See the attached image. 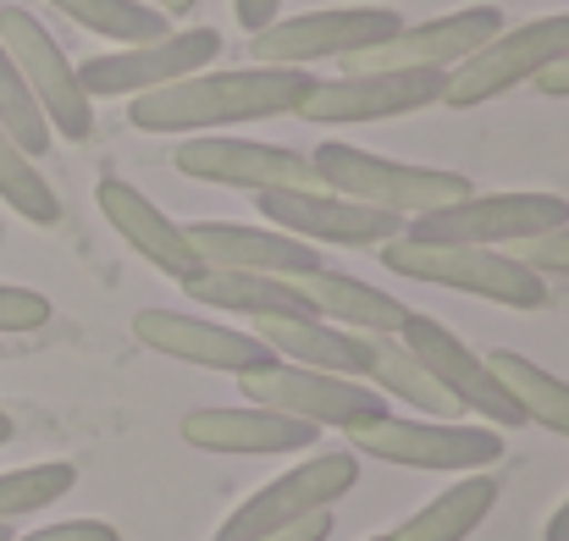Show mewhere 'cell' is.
Returning a JSON list of instances; mask_svg holds the SVG:
<instances>
[{
    "label": "cell",
    "instance_id": "6da1fadb",
    "mask_svg": "<svg viewBox=\"0 0 569 541\" xmlns=\"http://www.w3.org/2000/svg\"><path fill=\"white\" fill-rule=\"evenodd\" d=\"M316 78L305 67H227V72H193L167 89L133 94L128 122L139 133H216L238 122H271L293 117L310 100Z\"/></svg>",
    "mask_w": 569,
    "mask_h": 541
},
{
    "label": "cell",
    "instance_id": "7a4b0ae2",
    "mask_svg": "<svg viewBox=\"0 0 569 541\" xmlns=\"http://www.w3.org/2000/svg\"><path fill=\"white\" fill-rule=\"evenodd\" d=\"M381 266L392 277L453 288V293H470V299H487V304H509V310H542L548 304V277H537L531 266H520L503 249L392 238V243H381Z\"/></svg>",
    "mask_w": 569,
    "mask_h": 541
},
{
    "label": "cell",
    "instance_id": "3957f363",
    "mask_svg": "<svg viewBox=\"0 0 569 541\" xmlns=\"http://www.w3.org/2000/svg\"><path fill=\"white\" fill-rule=\"evenodd\" d=\"M321 188L343 193V199H360V204H377L387 216H426V210H442L465 193H476L465 172H442V167H409V161H387L371 156L360 144H343V139H327L316 144L310 156Z\"/></svg>",
    "mask_w": 569,
    "mask_h": 541
},
{
    "label": "cell",
    "instance_id": "277c9868",
    "mask_svg": "<svg viewBox=\"0 0 569 541\" xmlns=\"http://www.w3.org/2000/svg\"><path fill=\"white\" fill-rule=\"evenodd\" d=\"M569 221L565 193H465L442 210L409 216L403 238L415 243H465V249H515Z\"/></svg>",
    "mask_w": 569,
    "mask_h": 541
},
{
    "label": "cell",
    "instance_id": "5b68a950",
    "mask_svg": "<svg viewBox=\"0 0 569 541\" xmlns=\"http://www.w3.org/2000/svg\"><path fill=\"white\" fill-rule=\"evenodd\" d=\"M349 448L360 459L403 464V470H448L470 475L503 459V431L492 425H465V420H398L377 414L366 425H349Z\"/></svg>",
    "mask_w": 569,
    "mask_h": 541
},
{
    "label": "cell",
    "instance_id": "8992f818",
    "mask_svg": "<svg viewBox=\"0 0 569 541\" xmlns=\"http://www.w3.org/2000/svg\"><path fill=\"white\" fill-rule=\"evenodd\" d=\"M238 387H243L249 403L277 409V414H293V420H305L316 431H327V425L349 431V425H366V420L387 414V398H381L371 381H349V375H332V370L288 364V360H277V354L266 364L238 370Z\"/></svg>",
    "mask_w": 569,
    "mask_h": 541
},
{
    "label": "cell",
    "instance_id": "52a82bcc",
    "mask_svg": "<svg viewBox=\"0 0 569 541\" xmlns=\"http://www.w3.org/2000/svg\"><path fill=\"white\" fill-rule=\"evenodd\" d=\"M565 56H569V11L520 22V28H503V33H492L470 61H459V67L448 72L442 106H453V111L487 106V100L509 94L515 83H537V78H542L548 67H559Z\"/></svg>",
    "mask_w": 569,
    "mask_h": 541
},
{
    "label": "cell",
    "instance_id": "ba28073f",
    "mask_svg": "<svg viewBox=\"0 0 569 541\" xmlns=\"http://www.w3.org/2000/svg\"><path fill=\"white\" fill-rule=\"evenodd\" d=\"M403 17L392 6H332V11H299L277 17L260 33H249V56L260 67H305V61H349L360 50L398 33Z\"/></svg>",
    "mask_w": 569,
    "mask_h": 541
},
{
    "label": "cell",
    "instance_id": "9c48e42d",
    "mask_svg": "<svg viewBox=\"0 0 569 541\" xmlns=\"http://www.w3.org/2000/svg\"><path fill=\"white\" fill-rule=\"evenodd\" d=\"M0 44H6V56L17 61L28 94L39 100L50 133L83 144V139L94 133V100L83 94V83H78L72 61L61 56V44L50 39V28H44L33 11L6 6V11H0Z\"/></svg>",
    "mask_w": 569,
    "mask_h": 541
},
{
    "label": "cell",
    "instance_id": "30bf717a",
    "mask_svg": "<svg viewBox=\"0 0 569 541\" xmlns=\"http://www.w3.org/2000/svg\"><path fill=\"white\" fill-rule=\"evenodd\" d=\"M360 481V453H316L305 464H293L288 475H277L271 487H260L249 503H238L216 541H260L271 531H288L293 520H310L321 509H332L343 492H355Z\"/></svg>",
    "mask_w": 569,
    "mask_h": 541
},
{
    "label": "cell",
    "instance_id": "8fae6325",
    "mask_svg": "<svg viewBox=\"0 0 569 541\" xmlns=\"http://www.w3.org/2000/svg\"><path fill=\"white\" fill-rule=\"evenodd\" d=\"M221 56V33L216 28H172L161 39H144V44H122L117 56H89L78 61V83L89 100H117V94H150V89H167L178 78L204 72L210 61Z\"/></svg>",
    "mask_w": 569,
    "mask_h": 541
},
{
    "label": "cell",
    "instance_id": "7c38bea8",
    "mask_svg": "<svg viewBox=\"0 0 569 541\" xmlns=\"http://www.w3.org/2000/svg\"><path fill=\"white\" fill-rule=\"evenodd\" d=\"M398 343L415 354V360L426 364L431 375H437V387L465 409V414H481L492 431H509V425H526V414H520V403L509 398V387L492 375V364L487 354H476L465 338H453L442 321H431V315H420V310H409V321H403V332H398Z\"/></svg>",
    "mask_w": 569,
    "mask_h": 541
},
{
    "label": "cell",
    "instance_id": "4fadbf2b",
    "mask_svg": "<svg viewBox=\"0 0 569 541\" xmlns=\"http://www.w3.org/2000/svg\"><path fill=\"white\" fill-rule=\"evenodd\" d=\"M448 72L437 67H398V72H343V78H316L310 100L293 111L305 122H392L426 106H442Z\"/></svg>",
    "mask_w": 569,
    "mask_h": 541
},
{
    "label": "cell",
    "instance_id": "5bb4252c",
    "mask_svg": "<svg viewBox=\"0 0 569 541\" xmlns=\"http://www.w3.org/2000/svg\"><path fill=\"white\" fill-rule=\"evenodd\" d=\"M260 216L305 243H338V249H381L392 238H403V216H387L377 204L343 199L332 188H271L254 193Z\"/></svg>",
    "mask_w": 569,
    "mask_h": 541
},
{
    "label": "cell",
    "instance_id": "9a60e30c",
    "mask_svg": "<svg viewBox=\"0 0 569 541\" xmlns=\"http://www.w3.org/2000/svg\"><path fill=\"white\" fill-rule=\"evenodd\" d=\"M503 11L498 6H465L448 17H426V22H403L398 33H387L381 44L360 50L343 61V72H398V67H437L453 72L459 61H470L492 33H503Z\"/></svg>",
    "mask_w": 569,
    "mask_h": 541
},
{
    "label": "cell",
    "instance_id": "2e32d148",
    "mask_svg": "<svg viewBox=\"0 0 569 541\" xmlns=\"http://www.w3.org/2000/svg\"><path fill=\"white\" fill-rule=\"evenodd\" d=\"M172 167L193 182H221V188H249V193H271V188H321L310 156L288 150V144H260V139H221V133H193L172 150Z\"/></svg>",
    "mask_w": 569,
    "mask_h": 541
},
{
    "label": "cell",
    "instance_id": "e0dca14e",
    "mask_svg": "<svg viewBox=\"0 0 569 541\" xmlns=\"http://www.w3.org/2000/svg\"><path fill=\"white\" fill-rule=\"evenodd\" d=\"M133 338L167 360L199 364V370H249V364H266L271 349L254 338V332H232V327H216V321H199L183 310H139L133 315Z\"/></svg>",
    "mask_w": 569,
    "mask_h": 541
},
{
    "label": "cell",
    "instance_id": "ac0fdd59",
    "mask_svg": "<svg viewBox=\"0 0 569 541\" xmlns=\"http://www.w3.org/2000/svg\"><path fill=\"white\" fill-rule=\"evenodd\" d=\"M199 266L216 271H254V277H305L321 266L316 243L288 238L277 227H243V221H193L183 227Z\"/></svg>",
    "mask_w": 569,
    "mask_h": 541
},
{
    "label": "cell",
    "instance_id": "d6986e66",
    "mask_svg": "<svg viewBox=\"0 0 569 541\" xmlns=\"http://www.w3.org/2000/svg\"><path fill=\"white\" fill-rule=\"evenodd\" d=\"M183 442L204 448V453H249V459H271V453H305L321 431L293 420V414H277V409H260V403H243V409H193L183 414Z\"/></svg>",
    "mask_w": 569,
    "mask_h": 541
},
{
    "label": "cell",
    "instance_id": "ffe728a7",
    "mask_svg": "<svg viewBox=\"0 0 569 541\" xmlns=\"http://www.w3.org/2000/svg\"><path fill=\"white\" fill-rule=\"evenodd\" d=\"M94 199H100V216L117 227V238H122L133 254H144L156 271H167V277H178V282H189L193 271H199V254H193L189 232H183L156 199H144L133 182L100 178Z\"/></svg>",
    "mask_w": 569,
    "mask_h": 541
},
{
    "label": "cell",
    "instance_id": "44dd1931",
    "mask_svg": "<svg viewBox=\"0 0 569 541\" xmlns=\"http://www.w3.org/2000/svg\"><path fill=\"white\" fill-rule=\"evenodd\" d=\"M254 338L288 364H310V370H332V375H349V381H366L371 370V349H366V332H349V327H332L321 315H266V321H249Z\"/></svg>",
    "mask_w": 569,
    "mask_h": 541
},
{
    "label": "cell",
    "instance_id": "7402d4cb",
    "mask_svg": "<svg viewBox=\"0 0 569 541\" xmlns=\"http://www.w3.org/2000/svg\"><path fill=\"white\" fill-rule=\"evenodd\" d=\"M293 288L310 299V310H316L321 321L349 327V332H366V338H398L403 321H409V304H403V299L381 293V288H371V282L349 277V271H327V266H316V271L293 277Z\"/></svg>",
    "mask_w": 569,
    "mask_h": 541
},
{
    "label": "cell",
    "instance_id": "603a6c76",
    "mask_svg": "<svg viewBox=\"0 0 569 541\" xmlns=\"http://www.w3.org/2000/svg\"><path fill=\"white\" fill-rule=\"evenodd\" d=\"M183 293L199 299L204 310H227V315H249V321H266V315H316L310 299L293 288V277H254V271H216V266H199Z\"/></svg>",
    "mask_w": 569,
    "mask_h": 541
},
{
    "label": "cell",
    "instance_id": "cb8c5ba5",
    "mask_svg": "<svg viewBox=\"0 0 569 541\" xmlns=\"http://www.w3.org/2000/svg\"><path fill=\"white\" fill-rule=\"evenodd\" d=\"M492 503H498V481L481 475V470H470L465 481H453L448 492H437L420 514H409L392 531V541H470V531L492 514Z\"/></svg>",
    "mask_w": 569,
    "mask_h": 541
},
{
    "label": "cell",
    "instance_id": "d4e9b609",
    "mask_svg": "<svg viewBox=\"0 0 569 541\" xmlns=\"http://www.w3.org/2000/svg\"><path fill=\"white\" fill-rule=\"evenodd\" d=\"M366 349H371V370H366V381L377 387L381 398H398V403L420 409L426 420H459V414H465V409L437 387V375L415 360L398 338H366Z\"/></svg>",
    "mask_w": 569,
    "mask_h": 541
},
{
    "label": "cell",
    "instance_id": "484cf974",
    "mask_svg": "<svg viewBox=\"0 0 569 541\" xmlns=\"http://www.w3.org/2000/svg\"><path fill=\"white\" fill-rule=\"evenodd\" d=\"M487 364H492V375L509 387V398L520 403V414H526L531 425H542V431H553V437H569V381H559L553 370H542L537 360H526V354H515V349L487 354Z\"/></svg>",
    "mask_w": 569,
    "mask_h": 541
},
{
    "label": "cell",
    "instance_id": "4316f807",
    "mask_svg": "<svg viewBox=\"0 0 569 541\" xmlns=\"http://www.w3.org/2000/svg\"><path fill=\"white\" fill-rule=\"evenodd\" d=\"M50 6L67 11L78 28H89L100 39H117V44H144V39L172 33V17L144 6V0H50Z\"/></svg>",
    "mask_w": 569,
    "mask_h": 541
},
{
    "label": "cell",
    "instance_id": "83f0119b",
    "mask_svg": "<svg viewBox=\"0 0 569 541\" xmlns=\"http://www.w3.org/2000/svg\"><path fill=\"white\" fill-rule=\"evenodd\" d=\"M0 199L28 221V227H56L61 221V193L50 188V178L33 167V156L0 133Z\"/></svg>",
    "mask_w": 569,
    "mask_h": 541
},
{
    "label": "cell",
    "instance_id": "f1b7e54d",
    "mask_svg": "<svg viewBox=\"0 0 569 541\" xmlns=\"http://www.w3.org/2000/svg\"><path fill=\"white\" fill-rule=\"evenodd\" d=\"M72 487H78V470H72L67 459H44V464L6 470V475H0V525H11V520H22V514H39V509L61 503Z\"/></svg>",
    "mask_w": 569,
    "mask_h": 541
},
{
    "label": "cell",
    "instance_id": "f546056e",
    "mask_svg": "<svg viewBox=\"0 0 569 541\" xmlns=\"http://www.w3.org/2000/svg\"><path fill=\"white\" fill-rule=\"evenodd\" d=\"M0 133L6 139H17L33 161L50 150V122H44V111H39V100L28 94V83H22V72H17V61L6 56V44H0Z\"/></svg>",
    "mask_w": 569,
    "mask_h": 541
},
{
    "label": "cell",
    "instance_id": "4dcf8cb0",
    "mask_svg": "<svg viewBox=\"0 0 569 541\" xmlns=\"http://www.w3.org/2000/svg\"><path fill=\"white\" fill-rule=\"evenodd\" d=\"M50 327V299L39 288H17V282H0V338L11 332H39Z\"/></svg>",
    "mask_w": 569,
    "mask_h": 541
},
{
    "label": "cell",
    "instance_id": "1f68e13d",
    "mask_svg": "<svg viewBox=\"0 0 569 541\" xmlns=\"http://www.w3.org/2000/svg\"><path fill=\"white\" fill-rule=\"evenodd\" d=\"M509 254H515L520 266H531L537 277H569V221L565 227H553V232H542V238L515 243Z\"/></svg>",
    "mask_w": 569,
    "mask_h": 541
},
{
    "label": "cell",
    "instance_id": "d6a6232c",
    "mask_svg": "<svg viewBox=\"0 0 569 541\" xmlns=\"http://www.w3.org/2000/svg\"><path fill=\"white\" fill-rule=\"evenodd\" d=\"M11 541H122V537L106 520H67V525H44V531H28V537Z\"/></svg>",
    "mask_w": 569,
    "mask_h": 541
},
{
    "label": "cell",
    "instance_id": "836d02e7",
    "mask_svg": "<svg viewBox=\"0 0 569 541\" xmlns=\"http://www.w3.org/2000/svg\"><path fill=\"white\" fill-rule=\"evenodd\" d=\"M327 537H332V509H321L310 520H293L288 531H271V537H260V541H327Z\"/></svg>",
    "mask_w": 569,
    "mask_h": 541
},
{
    "label": "cell",
    "instance_id": "e575fe53",
    "mask_svg": "<svg viewBox=\"0 0 569 541\" xmlns=\"http://www.w3.org/2000/svg\"><path fill=\"white\" fill-rule=\"evenodd\" d=\"M282 0H232V17L243 22V33H260L266 22H277Z\"/></svg>",
    "mask_w": 569,
    "mask_h": 541
},
{
    "label": "cell",
    "instance_id": "d590c367",
    "mask_svg": "<svg viewBox=\"0 0 569 541\" xmlns=\"http://www.w3.org/2000/svg\"><path fill=\"white\" fill-rule=\"evenodd\" d=\"M537 89H542L548 100H569V56L559 61V67H548V72L537 78Z\"/></svg>",
    "mask_w": 569,
    "mask_h": 541
},
{
    "label": "cell",
    "instance_id": "8d00e7d4",
    "mask_svg": "<svg viewBox=\"0 0 569 541\" xmlns=\"http://www.w3.org/2000/svg\"><path fill=\"white\" fill-rule=\"evenodd\" d=\"M548 541H569V498L553 509V520H548V531H542Z\"/></svg>",
    "mask_w": 569,
    "mask_h": 541
},
{
    "label": "cell",
    "instance_id": "74e56055",
    "mask_svg": "<svg viewBox=\"0 0 569 541\" xmlns=\"http://www.w3.org/2000/svg\"><path fill=\"white\" fill-rule=\"evenodd\" d=\"M199 0H156V11H167V17H189Z\"/></svg>",
    "mask_w": 569,
    "mask_h": 541
},
{
    "label": "cell",
    "instance_id": "f35d334b",
    "mask_svg": "<svg viewBox=\"0 0 569 541\" xmlns=\"http://www.w3.org/2000/svg\"><path fill=\"white\" fill-rule=\"evenodd\" d=\"M11 437H17V425H11V414H0V448H6Z\"/></svg>",
    "mask_w": 569,
    "mask_h": 541
},
{
    "label": "cell",
    "instance_id": "ab89813d",
    "mask_svg": "<svg viewBox=\"0 0 569 541\" xmlns=\"http://www.w3.org/2000/svg\"><path fill=\"white\" fill-rule=\"evenodd\" d=\"M0 541H11V525H0Z\"/></svg>",
    "mask_w": 569,
    "mask_h": 541
},
{
    "label": "cell",
    "instance_id": "60d3db41",
    "mask_svg": "<svg viewBox=\"0 0 569 541\" xmlns=\"http://www.w3.org/2000/svg\"><path fill=\"white\" fill-rule=\"evenodd\" d=\"M371 541H392V531H387V537H371Z\"/></svg>",
    "mask_w": 569,
    "mask_h": 541
}]
</instances>
